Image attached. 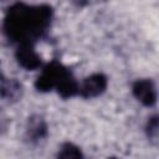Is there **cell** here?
I'll use <instances>...</instances> for the list:
<instances>
[{"label":"cell","instance_id":"obj_7","mask_svg":"<svg viewBox=\"0 0 159 159\" xmlns=\"http://www.w3.org/2000/svg\"><path fill=\"white\" fill-rule=\"evenodd\" d=\"M47 133V127L46 123L43 122L42 118L40 117H34L29 120V127H27V135L32 139H40L45 137Z\"/></svg>","mask_w":159,"mask_h":159},{"label":"cell","instance_id":"obj_5","mask_svg":"<svg viewBox=\"0 0 159 159\" xmlns=\"http://www.w3.org/2000/svg\"><path fill=\"white\" fill-rule=\"evenodd\" d=\"M16 58L17 62L26 70H35L41 65V60L35 52L31 42H24L19 46L16 50Z\"/></svg>","mask_w":159,"mask_h":159},{"label":"cell","instance_id":"obj_3","mask_svg":"<svg viewBox=\"0 0 159 159\" xmlns=\"http://www.w3.org/2000/svg\"><path fill=\"white\" fill-rule=\"evenodd\" d=\"M107 87V77L102 73H94L87 77L82 86L78 88V92L84 98H92L99 96Z\"/></svg>","mask_w":159,"mask_h":159},{"label":"cell","instance_id":"obj_8","mask_svg":"<svg viewBox=\"0 0 159 159\" xmlns=\"http://www.w3.org/2000/svg\"><path fill=\"white\" fill-rule=\"evenodd\" d=\"M57 158L58 159H82V153L76 145L71 143H66L61 147Z\"/></svg>","mask_w":159,"mask_h":159},{"label":"cell","instance_id":"obj_2","mask_svg":"<svg viewBox=\"0 0 159 159\" xmlns=\"http://www.w3.org/2000/svg\"><path fill=\"white\" fill-rule=\"evenodd\" d=\"M71 72L65 68L61 63L56 62V61H52L51 63H48L42 75L36 80L35 82V87L41 91V92H47V91H51L52 88H57V86L61 83V81L67 77Z\"/></svg>","mask_w":159,"mask_h":159},{"label":"cell","instance_id":"obj_9","mask_svg":"<svg viewBox=\"0 0 159 159\" xmlns=\"http://www.w3.org/2000/svg\"><path fill=\"white\" fill-rule=\"evenodd\" d=\"M148 132H149V135L150 137H157V133H158V118L157 117H153L149 119V123H148Z\"/></svg>","mask_w":159,"mask_h":159},{"label":"cell","instance_id":"obj_6","mask_svg":"<svg viewBox=\"0 0 159 159\" xmlns=\"http://www.w3.org/2000/svg\"><path fill=\"white\" fill-rule=\"evenodd\" d=\"M21 92V84L15 80L4 78L0 83V96L6 99H16Z\"/></svg>","mask_w":159,"mask_h":159},{"label":"cell","instance_id":"obj_4","mask_svg":"<svg viewBox=\"0 0 159 159\" xmlns=\"http://www.w3.org/2000/svg\"><path fill=\"white\" fill-rule=\"evenodd\" d=\"M133 93L135 98L144 106H153L157 101L155 86L150 80H139L133 84Z\"/></svg>","mask_w":159,"mask_h":159},{"label":"cell","instance_id":"obj_1","mask_svg":"<svg viewBox=\"0 0 159 159\" xmlns=\"http://www.w3.org/2000/svg\"><path fill=\"white\" fill-rule=\"evenodd\" d=\"M52 10L50 6H27L25 4H16L5 17L4 29L6 35L14 41L21 43L30 42V40L41 36L51 21Z\"/></svg>","mask_w":159,"mask_h":159},{"label":"cell","instance_id":"obj_10","mask_svg":"<svg viewBox=\"0 0 159 159\" xmlns=\"http://www.w3.org/2000/svg\"><path fill=\"white\" fill-rule=\"evenodd\" d=\"M112 159H114V158H112Z\"/></svg>","mask_w":159,"mask_h":159}]
</instances>
